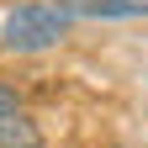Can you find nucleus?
Segmentation results:
<instances>
[{
    "instance_id": "1",
    "label": "nucleus",
    "mask_w": 148,
    "mask_h": 148,
    "mask_svg": "<svg viewBox=\"0 0 148 148\" xmlns=\"http://www.w3.org/2000/svg\"><path fill=\"white\" fill-rule=\"evenodd\" d=\"M74 21H79V16H74L64 0H21V5L5 16V27H0V42L11 53H42V48H58Z\"/></svg>"
},
{
    "instance_id": "2",
    "label": "nucleus",
    "mask_w": 148,
    "mask_h": 148,
    "mask_svg": "<svg viewBox=\"0 0 148 148\" xmlns=\"http://www.w3.org/2000/svg\"><path fill=\"white\" fill-rule=\"evenodd\" d=\"M74 16H90V21H132L148 16V0H64Z\"/></svg>"
},
{
    "instance_id": "3",
    "label": "nucleus",
    "mask_w": 148,
    "mask_h": 148,
    "mask_svg": "<svg viewBox=\"0 0 148 148\" xmlns=\"http://www.w3.org/2000/svg\"><path fill=\"white\" fill-rule=\"evenodd\" d=\"M0 148H48V143H42V132H37V122H27L21 111H16V116L0 122Z\"/></svg>"
},
{
    "instance_id": "4",
    "label": "nucleus",
    "mask_w": 148,
    "mask_h": 148,
    "mask_svg": "<svg viewBox=\"0 0 148 148\" xmlns=\"http://www.w3.org/2000/svg\"><path fill=\"white\" fill-rule=\"evenodd\" d=\"M16 111H21V90L0 79V122H5V116H16Z\"/></svg>"
}]
</instances>
